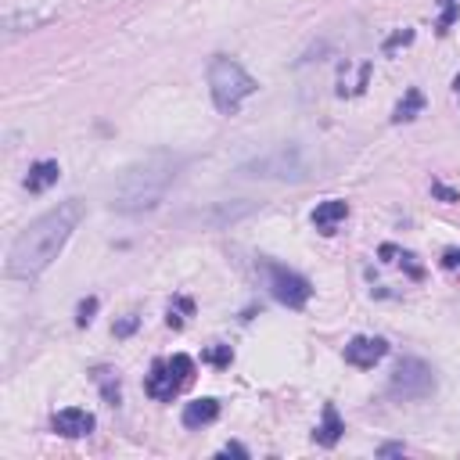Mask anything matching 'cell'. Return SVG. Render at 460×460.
<instances>
[{
	"label": "cell",
	"instance_id": "7c38bea8",
	"mask_svg": "<svg viewBox=\"0 0 460 460\" xmlns=\"http://www.w3.org/2000/svg\"><path fill=\"white\" fill-rule=\"evenodd\" d=\"M220 417V403L216 400H195V403H187L183 406V428H205V425H213Z\"/></svg>",
	"mask_w": 460,
	"mask_h": 460
},
{
	"label": "cell",
	"instance_id": "6da1fadb",
	"mask_svg": "<svg viewBox=\"0 0 460 460\" xmlns=\"http://www.w3.org/2000/svg\"><path fill=\"white\" fill-rule=\"evenodd\" d=\"M83 213H87L83 202L69 198V202L47 208L44 216H36L22 234L15 238L11 252H8V263H4V274L15 277V281H36L58 259L61 248L69 245V238H72V230L79 227Z\"/></svg>",
	"mask_w": 460,
	"mask_h": 460
},
{
	"label": "cell",
	"instance_id": "8992f818",
	"mask_svg": "<svg viewBox=\"0 0 460 460\" xmlns=\"http://www.w3.org/2000/svg\"><path fill=\"white\" fill-rule=\"evenodd\" d=\"M266 284H270V295L288 309H302L313 299V284L281 263H266Z\"/></svg>",
	"mask_w": 460,
	"mask_h": 460
},
{
	"label": "cell",
	"instance_id": "cb8c5ba5",
	"mask_svg": "<svg viewBox=\"0 0 460 460\" xmlns=\"http://www.w3.org/2000/svg\"><path fill=\"white\" fill-rule=\"evenodd\" d=\"M220 457H241V460H245V457H248V450H245L241 443H227V446L220 450Z\"/></svg>",
	"mask_w": 460,
	"mask_h": 460
},
{
	"label": "cell",
	"instance_id": "30bf717a",
	"mask_svg": "<svg viewBox=\"0 0 460 460\" xmlns=\"http://www.w3.org/2000/svg\"><path fill=\"white\" fill-rule=\"evenodd\" d=\"M54 432L65 435V438H83L94 432V413L79 410V406H69V410H58L54 413Z\"/></svg>",
	"mask_w": 460,
	"mask_h": 460
},
{
	"label": "cell",
	"instance_id": "ffe728a7",
	"mask_svg": "<svg viewBox=\"0 0 460 460\" xmlns=\"http://www.w3.org/2000/svg\"><path fill=\"white\" fill-rule=\"evenodd\" d=\"M457 18H460V4H450V8H443V18H438V33H450V26L457 22Z\"/></svg>",
	"mask_w": 460,
	"mask_h": 460
},
{
	"label": "cell",
	"instance_id": "7402d4cb",
	"mask_svg": "<svg viewBox=\"0 0 460 460\" xmlns=\"http://www.w3.org/2000/svg\"><path fill=\"white\" fill-rule=\"evenodd\" d=\"M432 195L435 198H443V202H457V191H450L446 183H438V180H432Z\"/></svg>",
	"mask_w": 460,
	"mask_h": 460
},
{
	"label": "cell",
	"instance_id": "e0dca14e",
	"mask_svg": "<svg viewBox=\"0 0 460 460\" xmlns=\"http://www.w3.org/2000/svg\"><path fill=\"white\" fill-rule=\"evenodd\" d=\"M94 378H97V385H101V392H104V400L115 406V403H119V378L112 381V370H104V367L94 374Z\"/></svg>",
	"mask_w": 460,
	"mask_h": 460
},
{
	"label": "cell",
	"instance_id": "d6986e66",
	"mask_svg": "<svg viewBox=\"0 0 460 460\" xmlns=\"http://www.w3.org/2000/svg\"><path fill=\"white\" fill-rule=\"evenodd\" d=\"M94 313H97V299L90 295V299H83V302H79V309H76V324H79V327H87V324L94 320Z\"/></svg>",
	"mask_w": 460,
	"mask_h": 460
},
{
	"label": "cell",
	"instance_id": "ac0fdd59",
	"mask_svg": "<svg viewBox=\"0 0 460 460\" xmlns=\"http://www.w3.org/2000/svg\"><path fill=\"white\" fill-rule=\"evenodd\" d=\"M170 367H173V374H176L183 385L195 378V360H191V356H183V352H176V356L170 360Z\"/></svg>",
	"mask_w": 460,
	"mask_h": 460
},
{
	"label": "cell",
	"instance_id": "484cf974",
	"mask_svg": "<svg viewBox=\"0 0 460 460\" xmlns=\"http://www.w3.org/2000/svg\"><path fill=\"white\" fill-rule=\"evenodd\" d=\"M400 259H403V266L410 270V277H421V274H425V270H421V266L413 263V256H410V252H400Z\"/></svg>",
	"mask_w": 460,
	"mask_h": 460
},
{
	"label": "cell",
	"instance_id": "4316f807",
	"mask_svg": "<svg viewBox=\"0 0 460 460\" xmlns=\"http://www.w3.org/2000/svg\"><path fill=\"white\" fill-rule=\"evenodd\" d=\"M443 266H460V248H446V256H443Z\"/></svg>",
	"mask_w": 460,
	"mask_h": 460
},
{
	"label": "cell",
	"instance_id": "277c9868",
	"mask_svg": "<svg viewBox=\"0 0 460 460\" xmlns=\"http://www.w3.org/2000/svg\"><path fill=\"white\" fill-rule=\"evenodd\" d=\"M238 176H259V180H306L309 176V162L302 151L291 148H274L266 155H256L252 162L238 165Z\"/></svg>",
	"mask_w": 460,
	"mask_h": 460
},
{
	"label": "cell",
	"instance_id": "4fadbf2b",
	"mask_svg": "<svg viewBox=\"0 0 460 460\" xmlns=\"http://www.w3.org/2000/svg\"><path fill=\"white\" fill-rule=\"evenodd\" d=\"M58 176H61V170H58V162H51V158H44V162H36V165H29V176H26V187L33 195H44L47 187H54L58 183Z\"/></svg>",
	"mask_w": 460,
	"mask_h": 460
},
{
	"label": "cell",
	"instance_id": "44dd1931",
	"mask_svg": "<svg viewBox=\"0 0 460 460\" xmlns=\"http://www.w3.org/2000/svg\"><path fill=\"white\" fill-rule=\"evenodd\" d=\"M410 40H413V29H400V33H395V36H388V40H385V51L392 54L395 47H406V44H410Z\"/></svg>",
	"mask_w": 460,
	"mask_h": 460
},
{
	"label": "cell",
	"instance_id": "7a4b0ae2",
	"mask_svg": "<svg viewBox=\"0 0 460 460\" xmlns=\"http://www.w3.org/2000/svg\"><path fill=\"white\" fill-rule=\"evenodd\" d=\"M176 170H180V155H173V151H151V155L137 158L115 180L112 208L115 213H126V216L155 208L165 198V191H170V183L176 180Z\"/></svg>",
	"mask_w": 460,
	"mask_h": 460
},
{
	"label": "cell",
	"instance_id": "9a60e30c",
	"mask_svg": "<svg viewBox=\"0 0 460 460\" xmlns=\"http://www.w3.org/2000/svg\"><path fill=\"white\" fill-rule=\"evenodd\" d=\"M425 112V94L417 90V87H410L406 90V97L395 104V112H392V122H410V119H417Z\"/></svg>",
	"mask_w": 460,
	"mask_h": 460
},
{
	"label": "cell",
	"instance_id": "5bb4252c",
	"mask_svg": "<svg viewBox=\"0 0 460 460\" xmlns=\"http://www.w3.org/2000/svg\"><path fill=\"white\" fill-rule=\"evenodd\" d=\"M342 432H345V425H342V417H338V410H334L331 403L324 406V421L317 425V432H313V438H317V446H334L342 438Z\"/></svg>",
	"mask_w": 460,
	"mask_h": 460
},
{
	"label": "cell",
	"instance_id": "2e32d148",
	"mask_svg": "<svg viewBox=\"0 0 460 460\" xmlns=\"http://www.w3.org/2000/svg\"><path fill=\"white\" fill-rule=\"evenodd\" d=\"M202 360L213 363V367H220V370H227L230 363H234V349H230V345H208Z\"/></svg>",
	"mask_w": 460,
	"mask_h": 460
},
{
	"label": "cell",
	"instance_id": "ba28073f",
	"mask_svg": "<svg viewBox=\"0 0 460 460\" xmlns=\"http://www.w3.org/2000/svg\"><path fill=\"white\" fill-rule=\"evenodd\" d=\"M388 356V342L385 338H370V334H360L345 345V363L360 367V370H370L374 363H381Z\"/></svg>",
	"mask_w": 460,
	"mask_h": 460
},
{
	"label": "cell",
	"instance_id": "f546056e",
	"mask_svg": "<svg viewBox=\"0 0 460 460\" xmlns=\"http://www.w3.org/2000/svg\"><path fill=\"white\" fill-rule=\"evenodd\" d=\"M453 90H457V94H460V76H457V79H453Z\"/></svg>",
	"mask_w": 460,
	"mask_h": 460
},
{
	"label": "cell",
	"instance_id": "603a6c76",
	"mask_svg": "<svg viewBox=\"0 0 460 460\" xmlns=\"http://www.w3.org/2000/svg\"><path fill=\"white\" fill-rule=\"evenodd\" d=\"M133 331H137V317H126V320L115 324V334H119V338H126V334H133Z\"/></svg>",
	"mask_w": 460,
	"mask_h": 460
},
{
	"label": "cell",
	"instance_id": "52a82bcc",
	"mask_svg": "<svg viewBox=\"0 0 460 460\" xmlns=\"http://www.w3.org/2000/svg\"><path fill=\"white\" fill-rule=\"evenodd\" d=\"M259 208V202H216L213 208H202V213L187 216V223H202V227H227L238 223L241 216H252Z\"/></svg>",
	"mask_w": 460,
	"mask_h": 460
},
{
	"label": "cell",
	"instance_id": "3957f363",
	"mask_svg": "<svg viewBox=\"0 0 460 460\" xmlns=\"http://www.w3.org/2000/svg\"><path fill=\"white\" fill-rule=\"evenodd\" d=\"M259 90V83L248 76L234 58H213L208 61V94H213V104L223 115H234L241 108L245 97H252Z\"/></svg>",
	"mask_w": 460,
	"mask_h": 460
},
{
	"label": "cell",
	"instance_id": "f1b7e54d",
	"mask_svg": "<svg viewBox=\"0 0 460 460\" xmlns=\"http://www.w3.org/2000/svg\"><path fill=\"white\" fill-rule=\"evenodd\" d=\"M438 8H450V4H460V0H435Z\"/></svg>",
	"mask_w": 460,
	"mask_h": 460
},
{
	"label": "cell",
	"instance_id": "d4e9b609",
	"mask_svg": "<svg viewBox=\"0 0 460 460\" xmlns=\"http://www.w3.org/2000/svg\"><path fill=\"white\" fill-rule=\"evenodd\" d=\"M403 453H406L403 443H385V446L378 450V457H403Z\"/></svg>",
	"mask_w": 460,
	"mask_h": 460
},
{
	"label": "cell",
	"instance_id": "5b68a950",
	"mask_svg": "<svg viewBox=\"0 0 460 460\" xmlns=\"http://www.w3.org/2000/svg\"><path fill=\"white\" fill-rule=\"evenodd\" d=\"M432 392H435V370L417 356L400 360V367H395L392 378H388L392 400H428Z\"/></svg>",
	"mask_w": 460,
	"mask_h": 460
},
{
	"label": "cell",
	"instance_id": "83f0119b",
	"mask_svg": "<svg viewBox=\"0 0 460 460\" xmlns=\"http://www.w3.org/2000/svg\"><path fill=\"white\" fill-rule=\"evenodd\" d=\"M392 256H400V248H395V245H381V259L392 263Z\"/></svg>",
	"mask_w": 460,
	"mask_h": 460
},
{
	"label": "cell",
	"instance_id": "8fae6325",
	"mask_svg": "<svg viewBox=\"0 0 460 460\" xmlns=\"http://www.w3.org/2000/svg\"><path fill=\"white\" fill-rule=\"evenodd\" d=\"M345 216H349V205L342 198H331V202H320L317 208H313V227L324 230V234H334Z\"/></svg>",
	"mask_w": 460,
	"mask_h": 460
},
{
	"label": "cell",
	"instance_id": "9c48e42d",
	"mask_svg": "<svg viewBox=\"0 0 460 460\" xmlns=\"http://www.w3.org/2000/svg\"><path fill=\"white\" fill-rule=\"evenodd\" d=\"M144 388H148V395L151 400H162V403H170L173 395L183 388V381L173 374V367H170V360H158L155 367H151V374H148V381H144Z\"/></svg>",
	"mask_w": 460,
	"mask_h": 460
}]
</instances>
